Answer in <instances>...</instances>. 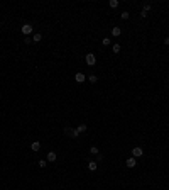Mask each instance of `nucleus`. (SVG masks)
Instances as JSON below:
<instances>
[{"label": "nucleus", "mask_w": 169, "mask_h": 190, "mask_svg": "<svg viewBox=\"0 0 169 190\" xmlns=\"http://www.w3.org/2000/svg\"><path fill=\"white\" fill-rule=\"evenodd\" d=\"M120 17H122V20H127L129 17H130V14H129V12H122V14H120Z\"/></svg>", "instance_id": "obj_17"}, {"label": "nucleus", "mask_w": 169, "mask_h": 190, "mask_svg": "<svg viewBox=\"0 0 169 190\" xmlns=\"http://www.w3.org/2000/svg\"><path fill=\"white\" fill-rule=\"evenodd\" d=\"M164 44H166V46L169 44V37H166V39H164Z\"/></svg>", "instance_id": "obj_21"}, {"label": "nucleus", "mask_w": 169, "mask_h": 190, "mask_svg": "<svg viewBox=\"0 0 169 190\" xmlns=\"http://www.w3.org/2000/svg\"><path fill=\"white\" fill-rule=\"evenodd\" d=\"M42 39V34H34L32 36V42H39Z\"/></svg>", "instance_id": "obj_12"}, {"label": "nucleus", "mask_w": 169, "mask_h": 190, "mask_svg": "<svg viewBox=\"0 0 169 190\" xmlns=\"http://www.w3.org/2000/svg\"><path fill=\"white\" fill-rule=\"evenodd\" d=\"M88 168L91 171H95L96 168H98V163H96V161H88Z\"/></svg>", "instance_id": "obj_9"}, {"label": "nucleus", "mask_w": 169, "mask_h": 190, "mask_svg": "<svg viewBox=\"0 0 169 190\" xmlns=\"http://www.w3.org/2000/svg\"><path fill=\"white\" fill-rule=\"evenodd\" d=\"M85 61H86V64H88V66H93V64L96 63V56L93 55V53H88V55L85 56Z\"/></svg>", "instance_id": "obj_1"}, {"label": "nucleus", "mask_w": 169, "mask_h": 190, "mask_svg": "<svg viewBox=\"0 0 169 190\" xmlns=\"http://www.w3.org/2000/svg\"><path fill=\"white\" fill-rule=\"evenodd\" d=\"M74 80H76L78 83H83V82H85V75L83 73H76V75H74Z\"/></svg>", "instance_id": "obj_7"}, {"label": "nucleus", "mask_w": 169, "mask_h": 190, "mask_svg": "<svg viewBox=\"0 0 169 190\" xmlns=\"http://www.w3.org/2000/svg\"><path fill=\"white\" fill-rule=\"evenodd\" d=\"M112 49H113V53H115V55H118L122 48H120V44H113V48H112Z\"/></svg>", "instance_id": "obj_16"}, {"label": "nucleus", "mask_w": 169, "mask_h": 190, "mask_svg": "<svg viewBox=\"0 0 169 190\" xmlns=\"http://www.w3.org/2000/svg\"><path fill=\"white\" fill-rule=\"evenodd\" d=\"M144 10H145V12H149V10H150V3H145V5H144Z\"/></svg>", "instance_id": "obj_20"}, {"label": "nucleus", "mask_w": 169, "mask_h": 190, "mask_svg": "<svg viewBox=\"0 0 169 190\" xmlns=\"http://www.w3.org/2000/svg\"><path fill=\"white\" fill-rule=\"evenodd\" d=\"M31 149H32V151H36V153H37L39 149H41V143L34 141V143H32V144H31Z\"/></svg>", "instance_id": "obj_6"}, {"label": "nucleus", "mask_w": 169, "mask_h": 190, "mask_svg": "<svg viewBox=\"0 0 169 190\" xmlns=\"http://www.w3.org/2000/svg\"><path fill=\"white\" fill-rule=\"evenodd\" d=\"M32 31H34V27H32L31 24H24V26H22V32H24L26 36H29V34H31Z\"/></svg>", "instance_id": "obj_4"}, {"label": "nucleus", "mask_w": 169, "mask_h": 190, "mask_svg": "<svg viewBox=\"0 0 169 190\" xmlns=\"http://www.w3.org/2000/svg\"><path fill=\"white\" fill-rule=\"evenodd\" d=\"M108 5H110V9H117L118 7V0H110Z\"/></svg>", "instance_id": "obj_11"}, {"label": "nucleus", "mask_w": 169, "mask_h": 190, "mask_svg": "<svg viewBox=\"0 0 169 190\" xmlns=\"http://www.w3.org/2000/svg\"><path fill=\"white\" fill-rule=\"evenodd\" d=\"M76 131L80 132V134H81V132H85V131H86V124H80V126H78V129H76Z\"/></svg>", "instance_id": "obj_14"}, {"label": "nucleus", "mask_w": 169, "mask_h": 190, "mask_svg": "<svg viewBox=\"0 0 169 190\" xmlns=\"http://www.w3.org/2000/svg\"><path fill=\"white\" fill-rule=\"evenodd\" d=\"M110 42H112V39H110V37H103L102 39V44L103 46H110Z\"/></svg>", "instance_id": "obj_13"}, {"label": "nucleus", "mask_w": 169, "mask_h": 190, "mask_svg": "<svg viewBox=\"0 0 169 190\" xmlns=\"http://www.w3.org/2000/svg\"><path fill=\"white\" fill-rule=\"evenodd\" d=\"M64 134L71 136V138H78V136H80V132H78L76 129H71V127H64Z\"/></svg>", "instance_id": "obj_2"}, {"label": "nucleus", "mask_w": 169, "mask_h": 190, "mask_svg": "<svg viewBox=\"0 0 169 190\" xmlns=\"http://www.w3.org/2000/svg\"><path fill=\"white\" fill-rule=\"evenodd\" d=\"M56 160H57V155L54 151H49L48 153V161H56Z\"/></svg>", "instance_id": "obj_8"}, {"label": "nucleus", "mask_w": 169, "mask_h": 190, "mask_svg": "<svg viewBox=\"0 0 169 190\" xmlns=\"http://www.w3.org/2000/svg\"><path fill=\"white\" fill-rule=\"evenodd\" d=\"M96 80H98V78H96V75H90V77H88V82H90V83H96Z\"/></svg>", "instance_id": "obj_15"}, {"label": "nucleus", "mask_w": 169, "mask_h": 190, "mask_svg": "<svg viewBox=\"0 0 169 190\" xmlns=\"http://www.w3.org/2000/svg\"><path fill=\"white\" fill-rule=\"evenodd\" d=\"M135 163H137V161H135V158H134V156H132V158H129L127 161H125V165H127L129 168H134V166H135Z\"/></svg>", "instance_id": "obj_5"}, {"label": "nucleus", "mask_w": 169, "mask_h": 190, "mask_svg": "<svg viewBox=\"0 0 169 190\" xmlns=\"http://www.w3.org/2000/svg\"><path fill=\"white\" fill-rule=\"evenodd\" d=\"M142 155H144V149L139 148V146H135V148L132 149V156H134V158H141Z\"/></svg>", "instance_id": "obj_3"}, {"label": "nucleus", "mask_w": 169, "mask_h": 190, "mask_svg": "<svg viewBox=\"0 0 169 190\" xmlns=\"http://www.w3.org/2000/svg\"><path fill=\"white\" fill-rule=\"evenodd\" d=\"M120 34H122V29H120V27H113V29H112V36H115V37H118Z\"/></svg>", "instance_id": "obj_10"}, {"label": "nucleus", "mask_w": 169, "mask_h": 190, "mask_svg": "<svg viewBox=\"0 0 169 190\" xmlns=\"http://www.w3.org/2000/svg\"><path fill=\"white\" fill-rule=\"evenodd\" d=\"M90 153H91V155H98V148H96V146H91V148H90Z\"/></svg>", "instance_id": "obj_18"}, {"label": "nucleus", "mask_w": 169, "mask_h": 190, "mask_svg": "<svg viewBox=\"0 0 169 190\" xmlns=\"http://www.w3.org/2000/svg\"><path fill=\"white\" fill-rule=\"evenodd\" d=\"M37 163H39V166H41V168H44V166H46V165H48V163H46V161H44V160H39V161H37Z\"/></svg>", "instance_id": "obj_19"}]
</instances>
